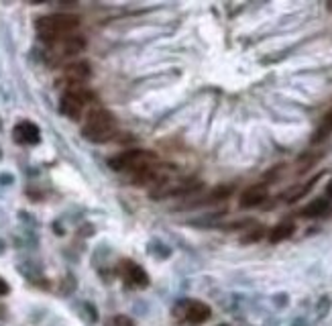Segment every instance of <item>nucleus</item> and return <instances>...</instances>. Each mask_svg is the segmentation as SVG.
<instances>
[{
	"mask_svg": "<svg viewBox=\"0 0 332 326\" xmlns=\"http://www.w3.org/2000/svg\"><path fill=\"white\" fill-rule=\"evenodd\" d=\"M114 116L108 110H92L88 114V121L84 126V137L90 139L94 143H104L108 139H112L114 135Z\"/></svg>",
	"mask_w": 332,
	"mask_h": 326,
	"instance_id": "obj_1",
	"label": "nucleus"
},
{
	"mask_svg": "<svg viewBox=\"0 0 332 326\" xmlns=\"http://www.w3.org/2000/svg\"><path fill=\"white\" fill-rule=\"evenodd\" d=\"M110 167L117 169V171H143L153 167L157 163V157L151 151H145V149H131V151H124V153L112 157L110 161Z\"/></svg>",
	"mask_w": 332,
	"mask_h": 326,
	"instance_id": "obj_2",
	"label": "nucleus"
},
{
	"mask_svg": "<svg viewBox=\"0 0 332 326\" xmlns=\"http://www.w3.org/2000/svg\"><path fill=\"white\" fill-rule=\"evenodd\" d=\"M37 31L47 39H57L59 35H67L79 27V19L74 15H45L35 20Z\"/></svg>",
	"mask_w": 332,
	"mask_h": 326,
	"instance_id": "obj_3",
	"label": "nucleus"
},
{
	"mask_svg": "<svg viewBox=\"0 0 332 326\" xmlns=\"http://www.w3.org/2000/svg\"><path fill=\"white\" fill-rule=\"evenodd\" d=\"M15 141L25 143V145L37 143V141H39V129H37V124H33V122H29V121L17 124V126H15Z\"/></svg>",
	"mask_w": 332,
	"mask_h": 326,
	"instance_id": "obj_4",
	"label": "nucleus"
},
{
	"mask_svg": "<svg viewBox=\"0 0 332 326\" xmlns=\"http://www.w3.org/2000/svg\"><path fill=\"white\" fill-rule=\"evenodd\" d=\"M82 108H84V104L78 100V96L74 94V92H65L63 98H61V102H59L61 114H65L67 119H79Z\"/></svg>",
	"mask_w": 332,
	"mask_h": 326,
	"instance_id": "obj_5",
	"label": "nucleus"
},
{
	"mask_svg": "<svg viewBox=\"0 0 332 326\" xmlns=\"http://www.w3.org/2000/svg\"><path fill=\"white\" fill-rule=\"evenodd\" d=\"M57 47L63 55H76L79 51H84L86 47V41L79 37V35H65V37L57 43Z\"/></svg>",
	"mask_w": 332,
	"mask_h": 326,
	"instance_id": "obj_6",
	"label": "nucleus"
},
{
	"mask_svg": "<svg viewBox=\"0 0 332 326\" xmlns=\"http://www.w3.org/2000/svg\"><path fill=\"white\" fill-rule=\"evenodd\" d=\"M186 318L192 324H202L210 318V308L202 304V302H190L188 310H186Z\"/></svg>",
	"mask_w": 332,
	"mask_h": 326,
	"instance_id": "obj_7",
	"label": "nucleus"
},
{
	"mask_svg": "<svg viewBox=\"0 0 332 326\" xmlns=\"http://www.w3.org/2000/svg\"><path fill=\"white\" fill-rule=\"evenodd\" d=\"M65 76L72 82H76V84H82V82H86L92 76V69H90V65L86 61H76L65 67Z\"/></svg>",
	"mask_w": 332,
	"mask_h": 326,
	"instance_id": "obj_8",
	"label": "nucleus"
},
{
	"mask_svg": "<svg viewBox=\"0 0 332 326\" xmlns=\"http://www.w3.org/2000/svg\"><path fill=\"white\" fill-rule=\"evenodd\" d=\"M263 200H265V188L257 185V188H251V190H247L243 196H240V206L251 208V206L261 204Z\"/></svg>",
	"mask_w": 332,
	"mask_h": 326,
	"instance_id": "obj_9",
	"label": "nucleus"
},
{
	"mask_svg": "<svg viewBox=\"0 0 332 326\" xmlns=\"http://www.w3.org/2000/svg\"><path fill=\"white\" fill-rule=\"evenodd\" d=\"M330 210V204H328V200H324V198H318V200H314V202H310L308 204L304 210H302V214L304 216H310V218H314V216H322V214H326Z\"/></svg>",
	"mask_w": 332,
	"mask_h": 326,
	"instance_id": "obj_10",
	"label": "nucleus"
},
{
	"mask_svg": "<svg viewBox=\"0 0 332 326\" xmlns=\"http://www.w3.org/2000/svg\"><path fill=\"white\" fill-rule=\"evenodd\" d=\"M292 235H293V224L283 223V224H277L275 228L269 232V241H271V243H279V241H285V239L292 237Z\"/></svg>",
	"mask_w": 332,
	"mask_h": 326,
	"instance_id": "obj_11",
	"label": "nucleus"
},
{
	"mask_svg": "<svg viewBox=\"0 0 332 326\" xmlns=\"http://www.w3.org/2000/svg\"><path fill=\"white\" fill-rule=\"evenodd\" d=\"M127 271H129V277H131V282H133V284H137V285H147V284H149L145 269H141L139 265H135V263H127Z\"/></svg>",
	"mask_w": 332,
	"mask_h": 326,
	"instance_id": "obj_12",
	"label": "nucleus"
},
{
	"mask_svg": "<svg viewBox=\"0 0 332 326\" xmlns=\"http://www.w3.org/2000/svg\"><path fill=\"white\" fill-rule=\"evenodd\" d=\"M233 194V188L231 185H222V188H216L212 194H210V198H206V202H216V200H224V198H228Z\"/></svg>",
	"mask_w": 332,
	"mask_h": 326,
	"instance_id": "obj_13",
	"label": "nucleus"
},
{
	"mask_svg": "<svg viewBox=\"0 0 332 326\" xmlns=\"http://www.w3.org/2000/svg\"><path fill=\"white\" fill-rule=\"evenodd\" d=\"M263 237V228L259 226V228H255V230H251L247 237H243V243H255V241H259Z\"/></svg>",
	"mask_w": 332,
	"mask_h": 326,
	"instance_id": "obj_14",
	"label": "nucleus"
},
{
	"mask_svg": "<svg viewBox=\"0 0 332 326\" xmlns=\"http://www.w3.org/2000/svg\"><path fill=\"white\" fill-rule=\"evenodd\" d=\"M114 326H135V322L129 316H114Z\"/></svg>",
	"mask_w": 332,
	"mask_h": 326,
	"instance_id": "obj_15",
	"label": "nucleus"
},
{
	"mask_svg": "<svg viewBox=\"0 0 332 326\" xmlns=\"http://www.w3.org/2000/svg\"><path fill=\"white\" fill-rule=\"evenodd\" d=\"M322 131H324V133H330V131H332V112H328V114H326V119H324V126H322Z\"/></svg>",
	"mask_w": 332,
	"mask_h": 326,
	"instance_id": "obj_16",
	"label": "nucleus"
},
{
	"mask_svg": "<svg viewBox=\"0 0 332 326\" xmlns=\"http://www.w3.org/2000/svg\"><path fill=\"white\" fill-rule=\"evenodd\" d=\"M328 306H330V300L324 298V300H322V306H318V312H320V314H326V312H328V310H326Z\"/></svg>",
	"mask_w": 332,
	"mask_h": 326,
	"instance_id": "obj_17",
	"label": "nucleus"
},
{
	"mask_svg": "<svg viewBox=\"0 0 332 326\" xmlns=\"http://www.w3.org/2000/svg\"><path fill=\"white\" fill-rule=\"evenodd\" d=\"M8 289H10V287H8V284L4 282V279H0V296H6V294H8Z\"/></svg>",
	"mask_w": 332,
	"mask_h": 326,
	"instance_id": "obj_18",
	"label": "nucleus"
},
{
	"mask_svg": "<svg viewBox=\"0 0 332 326\" xmlns=\"http://www.w3.org/2000/svg\"><path fill=\"white\" fill-rule=\"evenodd\" d=\"M326 194H328V196L332 198V180H330V183L326 185Z\"/></svg>",
	"mask_w": 332,
	"mask_h": 326,
	"instance_id": "obj_19",
	"label": "nucleus"
},
{
	"mask_svg": "<svg viewBox=\"0 0 332 326\" xmlns=\"http://www.w3.org/2000/svg\"><path fill=\"white\" fill-rule=\"evenodd\" d=\"M292 326H304V322H302V320H295Z\"/></svg>",
	"mask_w": 332,
	"mask_h": 326,
	"instance_id": "obj_20",
	"label": "nucleus"
},
{
	"mask_svg": "<svg viewBox=\"0 0 332 326\" xmlns=\"http://www.w3.org/2000/svg\"><path fill=\"white\" fill-rule=\"evenodd\" d=\"M4 249V244H2V241H0V251H2Z\"/></svg>",
	"mask_w": 332,
	"mask_h": 326,
	"instance_id": "obj_21",
	"label": "nucleus"
},
{
	"mask_svg": "<svg viewBox=\"0 0 332 326\" xmlns=\"http://www.w3.org/2000/svg\"><path fill=\"white\" fill-rule=\"evenodd\" d=\"M218 326H228V324H218Z\"/></svg>",
	"mask_w": 332,
	"mask_h": 326,
	"instance_id": "obj_22",
	"label": "nucleus"
},
{
	"mask_svg": "<svg viewBox=\"0 0 332 326\" xmlns=\"http://www.w3.org/2000/svg\"><path fill=\"white\" fill-rule=\"evenodd\" d=\"M0 155H2V151H0Z\"/></svg>",
	"mask_w": 332,
	"mask_h": 326,
	"instance_id": "obj_23",
	"label": "nucleus"
}]
</instances>
